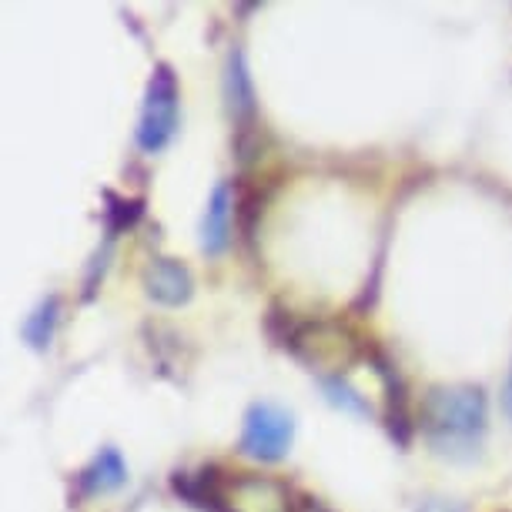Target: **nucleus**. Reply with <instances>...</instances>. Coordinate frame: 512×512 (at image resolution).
<instances>
[{"mask_svg": "<svg viewBox=\"0 0 512 512\" xmlns=\"http://www.w3.org/2000/svg\"><path fill=\"white\" fill-rule=\"evenodd\" d=\"M422 439L449 462H472L489 432V402L479 385H436L419 409Z\"/></svg>", "mask_w": 512, "mask_h": 512, "instance_id": "obj_1", "label": "nucleus"}, {"mask_svg": "<svg viewBox=\"0 0 512 512\" xmlns=\"http://www.w3.org/2000/svg\"><path fill=\"white\" fill-rule=\"evenodd\" d=\"M502 412H506L509 419H512V372H509L506 385H502Z\"/></svg>", "mask_w": 512, "mask_h": 512, "instance_id": "obj_15", "label": "nucleus"}, {"mask_svg": "<svg viewBox=\"0 0 512 512\" xmlns=\"http://www.w3.org/2000/svg\"><path fill=\"white\" fill-rule=\"evenodd\" d=\"M295 512H332V509H325L322 502L312 499V496H302V499L295 502Z\"/></svg>", "mask_w": 512, "mask_h": 512, "instance_id": "obj_14", "label": "nucleus"}, {"mask_svg": "<svg viewBox=\"0 0 512 512\" xmlns=\"http://www.w3.org/2000/svg\"><path fill=\"white\" fill-rule=\"evenodd\" d=\"M285 345L308 369H335V375H342L345 365H352L362 355L359 335L342 322H302L285 335Z\"/></svg>", "mask_w": 512, "mask_h": 512, "instance_id": "obj_2", "label": "nucleus"}, {"mask_svg": "<svg viewBox=\"0 0 512 512\" xmlns=\"http://www.w3.org/2000/svg\"><path fill=\"white\" fill-rule=\"evenodd\" d=\"M225 101H228V114L231 121L238 124V134H248L251 124H255L258 114V101H255V84H251L245 54L231 51L228 54V71H225Z\"/></svg>", "mask_w": 512, "mask_h": 512, "instance_id": "obj_7", "label": "nucleus"}, {"mask_svg": "<svg viewBox=\"0 0 512 512\" xmlns=\"http://www.w3.org/2000/svg\"><path fill=\"white\" fill-rule=\"evenodd\" d=\"M124 482H128V462L121 459L118 449L108 446L81 469V476H77V499L108 496V492H118Z\"/></svg>", "mask_w": 512, "mask_h": 512, "instance_id": "obj_8", "label": "nucleus"}, {"mask_svg": "<svg viewBox=\"0 0 512 512\" xmlns=\"http://www.w3.org/2000/svg\"><path fill=\"white\" fill-rule=\"evenodd\" d=\"M181 124V88L168 64H158L148 81L138 121V148L144 154H161L178 134Z\"/></svg>", "mask_w": 512, "mask_h": 512, "instance_id": "obj_3", "label": "nucleus"}, {"mask_svg": "<svg viewBox=\"0 0 512 512\" xmlns=\"http://www.w3.org/2000/svg\"><path fill=\"white\" fill-rule=\"evenodd\" d=\"M372 365H375V372H379V379L385 385V395H389V432L399 439V446H409L412 422H409V399H405L402 375L382 352H372Z\"/></svg>", "mask_w": 512, "mask_h": 512, "instance_id": "obj_10", "label": "nucleus"}, {"mask_svg": "<svg viewBox=\"0 0 512 512\" xmlns=\"http://www.w3.org/2000/svg\"><path fill=\"white\" fill-rule=\"evenodd\" d=\"M231 188L221 181L215 185L208 198V208H205V221H201V248L208 251L211 258L225 255L228 245H231Z\"/></svg>", "mask_w": 512, "mask_h": 512, "instance_id": "obj_9", "label": "nucleus"}, {"mask_svg": "<svg viewBox=\"0 0 512 512\" xmlns=\"http://www.w3.org/2000/svg\"><path fill=\"white\" fill-rule=\"evenodd\" d=\"M295 419L292 412L278 409L272 402H255L245 412V429H241V456L255 462H282L292 449Z\"/></svg>", "mask_w": 512, "mask_h": 512, "instance_id": "obj_4", "label": "nucleus"}, {"mask_svg": "<svg viewBox=\"0 0 512 512\" xmlns=\"http://www.w3.org/2000/svg\"><path fill=\"white\" fill-rule=\"evenodd\" d=\"M208 512H295L292 492L268 476H231L221 479L208 502Z\"/></svg>", "mask_w": 512, "mask_h": 512, "instance_id": "obj_5", "label": "nucleus"}, {"mask_svg": "<svg viewBox=\"0 0 512 512\" xmlns=\"http://www.w3.org/2000/svg\"><path fill=\"white\" fill-rule=\"evenodd\" d=\"M108 205L111 208H104V218H108L111 235H118V231H124V228H134V225H138V218H141V211H144L141 198L128 201V198L111 195V191H108Z\"/></svg>", "mask_w": 512, "mask_h": 512, "instance_id": "obj_13", "label": "nucleus"}, {"mask_svg": "<svg viewBox=\"0 0 512 512\" xmlns=\"http://www.w3.org/2000/svg\"><path fill=\"white\" fill-rule=\"evenodd\" d=\"M54 325H57V298H47V302L24 322V338L34 349H47L54 335Z\"/></svg>", "mask_w": 512, "mask_h": 512, "instance_id": "obj_12", "label": "nucleus"}, {"mask_svg": "<svg viewBox=\"0 0 512 512\" xmlns=\"http://www.w3.org/2000/svg\"><path fill=\"white\" fill-rule=\"evenodd\" d=\"M144 288H148V298H154L158 305L178 308L195 295V278L175 258H151V265L144 268Z\"/></svg>", "mask_w": 512, "mask_h": 512, "instance_id": "obj_6", "label": "nucleus"}, {"mask_svg": "<svg viewBox=\"0 0 512 512\" xmlns=\"http://www.w3.org/2000/svg\"><path fill=\"white\" fill-rule=\"evenodd\" d=\"M322 392L335 409L352 415H372V405L365 402V395H359V389H352L345 375H322Z\"/></svg>", "mask_w": 512, "mask_h": 512, "instance_id": "obj_11", "label": "nucleus"}]
</instances>
